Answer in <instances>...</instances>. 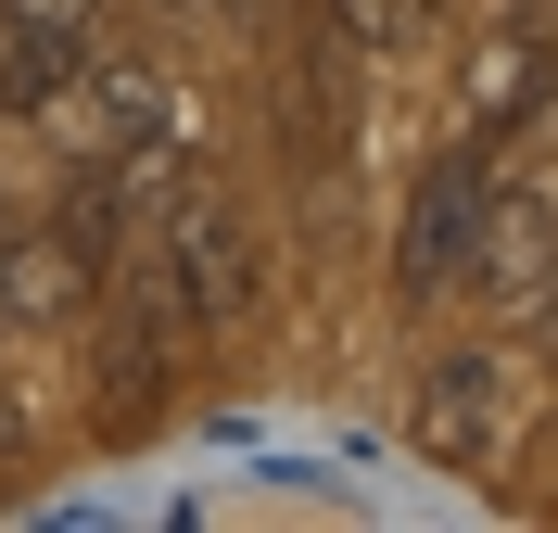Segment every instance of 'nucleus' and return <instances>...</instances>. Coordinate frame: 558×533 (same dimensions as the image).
Instances as JSON below:
<instances>
[{"instance_id":"6","label":"nucleus","mask_w":558,"mask_h":533,"mask_svg":"<svg viewBox=\"0 0 558 533\" xmlns=\"http://www.w3.org/2000/svg\"><path fill=\"white\" fill-rule=\"evenodd\" d=\"M546 254H558V204L546 191H483V242H470V280L457 292L533 305V292H546Z\"/></svg>"},{"instance_id":"3","label":"nucleus","mask_w":558,"mask_h":533,"mask_svg":"<svg viewBox=\"0 0 558 533\" xmlns=\"http://www.w3.org/2000/svg\"><path fill=\"white\" fill-rule=\"evenodd\" d=\"M89 114H102V141H114V166L140 178V191H166L191 153H204V102H191V76L178 64H153V51H89Z\"/></svg>"},{"instance_id":"4","label":"nucleus","mask_w":558,"mask_h":533,"mask_svg":"<svg viewBox=\"0 0 558 533\" xmlns=\"http://www.w3.org/2000/svg\"><path fill=\"white\" fill-rule=\"evenodd\" d=\"M102 51V0H0V114H51Z\"/></svg>"},{"instance_id":"8","label":"nucleus","mask_w":558,"mask_h":533,"mask_svg":"<svg viewBox=\"0 0 558 533\" xmlns=\"http://www.w3.org/2000/svg\"><path fill=\"white\" fill-rule=\"evenodd\" d=\"M546 64H558L546 38H508V51L483 64V89H470V153H483V141H508V128L546 102Z\"/></svg>"},{"instance_id":"1","label":"nucleus","mask_w":558,"mask_h":533,"mask_svg":"<svg viewBox=\"0 0 558 533\" xmlns=\"http://www.w3.org/2000/svg\"><path fill=\"white\" fill-rule=\"evenodd\" d=\"M140 305L166 318V343H204L216 318H242L254 305V229L216 191H166V216H153V292Z\"/></svg>"},{"instance_id":"9","label":"nucleus","mask_w":558,"mask_h":533,"mask_svg":"<svg viewBox=\"0 0 558 533\" xmlns=\"http://www.w3.org/2000/svg\"><path fill=\"white\" fill-rule=\"evenodd\" d=\"M330 26H343L355 51H393V38H407V0H330Z\"/></svg>"},{"instance_id":"5","label":"nucleus","mask_w":558,"mask_h":533,"mask_svg":"<svg viewBox=\"0 0 558 533\" xmlns=\"http://www.w3.org/2000/svg\"><path fill=\"white\" fill-rule=\"evenodd\" d=\"M483 153H445V166L418 178V204H407V242H393V280L407 292H457L470 280V242H483Z\"/></svg>"},{"instance_id":"7","label":"nucleus","mask_w":558,"mask_h":533,"mask_svg":"<svg viewBox=\"0 0 558 533\" xmlns=\"http://www.w3.org/2000/svg\"><path fill=\"white\" fill-rule=\"evenodd\" d=\"M51 242H64V267H76V280H114V267H128V242H140V178H128V166L64 178V204H51Z\"/></svg>"},{"instance_id":"2","label":"nucleus","mask_w":558,"mask_h":533,"mask_svg":"<svg viewBox=\"0 0 558 533\" xmlns=\"http://www.w3.org/2000/svg\"><path fill=\"white\" fill-rule=\"evenodd\" d=\"M508 432H521V368H508V355L457 343V355H432V368L407 381V445L432 470H495Z\"/></svg>"},{"instance_id":"10","label":"nucleus","mask_w":558,"mask_h":533,"mask_svg":"<svg viewBox=\"0 0 558 533\" xmlns=\"http://www.w3.org/2000/svg\"><path fill=\"white\" fill-rule=\"evenodd\" d=\"M153 13H254V0H153Z\"/></svg>"}]
</instances>
